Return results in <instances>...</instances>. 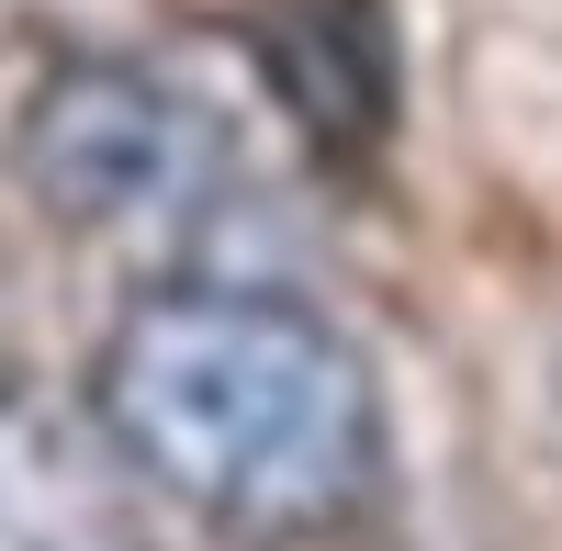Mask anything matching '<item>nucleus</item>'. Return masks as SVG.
Wrapping results in <instances>:
<instances>
[{
  "label": "nucleus",
  "instance_id": "obj_1",
  "mask_svg": "<svg viewBox=\"0 0 562 551\" xmlns=\"http://www.w3.org/2000/svg\"><path fill=\"white\" fill-rule=\"evenodd\" d=\"M90 417L169 507L237 540H315L383 484L371 360L293 293L180 282L113 315Z\"/></svg>",
  "mask_w": 562,
  "mask_h": 551
},
{
  "label": "nucleus",
  "instance_id": "obj_2",
  "mask_svg": "<svg viewBox=\"0 0 562 551\" xmlns=\"http://www.w3.org/2000/svg\"><path fill=\"white\" fill-rule=\"evenodd\" d=\"M12 169L57 225L147 237V225H192L225 192V124L124 57H68L34 79L12 124Z\"/></svg>",
  "mask_w": 562,
  "mask_h": 551
},
{
  "label": "nucleus",
  "instance_id": "obj_3",
  "mask_svg": "<svg viewBox=\"0 0 562 551\" xmlns=\"http://www.w3.org/2000/svg\"><path fill=\"white\" fill-rule=\"evenodd\" d=\"M248 45L281 90V113L326 147L394 135V23L383 0H248Z\"/></svg>",
  "mask_w": 562,
  "mask_h": 551
},
{
  "label": "nucleus",
  "instance_id": "obj_4",
  "mask_svg": "<svg viewBox=\"0 0 562 551\" xmlns=\"http://www.w3.org/2000/svg\"><path fill=\"white\" fill-rule=\"evenodd\" d=\"M0 383H12V293H0Z\"/></svg>",
  "mask_w": 562,
  "mask_h": 551
}]
</instances>
